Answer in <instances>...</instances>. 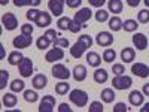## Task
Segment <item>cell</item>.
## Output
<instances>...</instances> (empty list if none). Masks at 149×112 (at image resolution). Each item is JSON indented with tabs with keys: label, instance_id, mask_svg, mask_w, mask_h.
I'll return each mask as SVG.
<instances>
[{
	"label": "cell",
	"instance_id": "cell-1",
	"mask_svg": "<svg viewBox=\"0 0 149 112\" xmlns=\"http://www.w3.org/2000/svg\"><path fill=\"white\" fill-rule=\"evenodd\" d=\"M91 45H93L91 36H90V34H82V36H79L78 42H74V43L72 45V48H70V55H72L73 58H81L86 49L91 48Z\"/></svg>",
	"mask_w": 149,
	"mask_h": 112
},
{
	"label": "cell",
	"instance_id": "cell-2",
	"mask_svg": "<svg viewBox=\"0 0 149 112\" xmlns=\"http://www.w3.org/2000/svg\"><path fill=\"white\" fill-rule=\"evenodd\" d=\"M69 99H70V102L73 105H76L79 108H84V106H86V103H88V93L76 88V90H72L69 93Z\"/></svg>",
	"mask_w": 149,
	"mask_h": 112
},
{
	"label": "cell",
	"instance_id": "cell-3",
	"mask_svg": "<svg viewBox=\"0 0 149 112\" xmlns=\"http://www.w3.org/2000/svg\"><path fill=\"white\" fill-rule=\"evenodd\" d=\"M112 85H113L115 90H128L133 85V79L124 73V75H119V76H115L112 79Z\"/></svg>",
	"mask_w": 149,
	"mask_h": 112
},
{
	"label": "cell",
	"instance_id": "cell-4",
	"mask_svg": "<svg viewBox=\"0 0 149 112\" xmlns=\"http://www.w3.org/2000/svg\"><path fill=\"white\" fill-rule=\"evenodd\" d=\"M52 76L54 78H57V79H61V81H67L69 78H70V70L63 64V63H55L54 66H52Z\"/></svg>",
	"mask_w": 149,
	"mask_h": 112
},
{
	"label": "cell",
	"instance_id": "cell-5",
	"mask_svg": "<svg viewBox=\"0 0 149 112\" xmlns=\"http://www.w3.org/2000/svg\"><path fill=\"white\" fill-rule=\"evenodd\" d=\"M18 70H19V75L22 78H30L33 75V61H31V58L24 57L18 64Z\"/></svg>",
	"mask_w": 149,
	"mask_h": 112
},
{
	"label": "cell",
	"instance_id": "cell-6",
	"mask_svg": "<svg viewBox=\"0 0 149 112\" xmlns=\"http://www.w3.org/2000/svg\"><path fill=\"white\" fill-rule=\"evenodd\" d=\"M2 26L9 32L15 30L18 27V18L12 14V12H6V14L2 15Z\"/></svg>",
	"mask_w": 149,
	"mask_h": 112
},
{
	"label": "cell",
	"instance_id": "cell-7",
	"mask_svg": "<svg viewBox=\"0 0 149 112\" xmlns=\"http://www.w3.org/2000/svg\"><path fill=\"white\" fill-rule=\"evenodd\" d=\"M54 108H55V97L51 94L43 96L39 105V112H54Z\"/></svg>",
	"mask_w": 149,
	"mask_h": 112
},
{
	"label": "cell",
	"instance_id": "cell-8",
	"mask_svg": "<svg viewBox=\"0 0 149 112\" xmlns=\"http://www.w3.org/2000/svg\"><path fill=\"white\" fill-rule=\"evenodd\" d=\"M63 58H64V51H63V48H60V46H54L52 49H49L45 55V60L48 63H57L58 60H63Z\"/></svg>",
	"mask_w": 149,
	"mask_h": 112
},
{
	"label": "cell",
	"instance_id": "cell-9",
	"mask_svg": "<svg viewBox=\"0 0 149 112\" xmlns=\"http://www.w3.org/2000/svg\"><path fill=\"white\" fill-rule=\"evenodd\" d=\"M33 42V37L31 36H27V34H19L17 37H14V41H12V45H14V48L17 49H24V48H29Z\"/></svg>",
	"mask_w": 149,
	"mask_h": 112
},
{
	"label": "cell",
	"instance_id": "cell-10",
	"mask_svg": "<svg viewBox=\"0 0 149 112\" xmlns=\"http://www.w3.org/2000/svg\"><path fill=\"white\" fill-rule=\"evenodd\" d=\"M64 3H66V0H49L48 9L54 17H60L64 10Z\"/></svg>",
	"mask_w": 149,
	"mask_h": 112
},
{
	"label": "cell",
	"instance_id": "cell-11",
	"mask_svg": "<svg viewBox=\"0 0 149 112\" xmlns=\"http://www.w3.org/2000/svg\"><path fill=\"white\" fill-rule=\"evenodd\" d=\"M95 42L98 46H110L113 43V36L109 32H100L95 36Z\"/></svg>",
	"mask_w": 149,
	"mask_h": 112
},
{
	"label": "cell",
	"instance_id": "cell-12",
	"mask_svg": "<svg viewBox=\"0 0 149 112\" xmlns=\"http://www.w3.org/2000/svg\"><path fill=\"white\" fill-rule=\"evenodd\" d=\"M131 72H133V75H136L139 78H148L149 76V66L145 63H134L131 66Z\"/></svg>",
	"mask_w": 149,
	"mask_h": 112
},
{
	"label": "cell",
	"instance_id": "cell-13",
	"mask_svg": "<svg viewBox=\"0 0 149 112\" xmlns=\"http://www.w3.org/2000/svg\"><path fill=\"white\" fill-rule=\"evenodd\" d=\"M133 45L139 49V51H145L148 48V36L143 33H136L133 36Z\"/></svg>",
	"mask_w": 149,
	"mask_h": 112
},
{
	"label": "cell",
	"instance_id": "cell-14",
	"mask_svg": "<svg viewBox=\"0 0 149 112\" xmlns=\"http://www.w3.org/2000/svg\"><path fill=\"white\" fill-rule=\"evenodd\" d=\"M128 100H130V103L133 105V106H142L143 103H145V94H143V91H139V90H133L131 93H130V96H128Z\"/></svg>",
	"mask_w": 149,
	"mask_h": 112
},
{
	"label": "cell",
	"instance_id": "cell-15",
	"mask_svg": "<svg viewBox=\"0 0 149 112\" xmlns=\"http://www.w3.org/2000/svg\"><path fill=\"white\" fill-rule=\"evenodd\" d=\"M46 84H48V78H46V75H43V73L34 75L33 79H31V85L34 87V90H42V88H45Z\"/></svg>",
	"mask_w": 149,
	"mask_h": 112
},
{
	"label": "cell",
	"instance_id": "cell-16",
	"mask_svg": "<svg viewBox=\"0 0 149 112\" xmlns=\"http://www.w3.org/2000/svg\"><path fill=\"white\" fill-rule=\"evenodd\" d=\"M91 15H93V10L90 9V8H81L76 14H74V18L73 20H76L78 22H86L90 18H91Z\"/></svg>",
	"mask_w": 149,
	"mask_h": 112
},
{
	"label": "cell",
	"instance_id": "cell-17",
	"mask_svg": "<svg viewBox=\"0 0 149 112\" xmlns=\"http://www.w3.org/2000/svg\"><path fill=\"white\" fill-rule=\"evenodd\" d=\"M72 75H73V79H74V81L82 82V81L86 79V67H85L84 64H76V66L73 67Z\"/></svg>",
	"mask_w": 149,
	"mask_h": 112
},
{
	"label": "cell",
	"instance_id": "cell-18",
	"mask_svg": "<svg viewBox=\"0 0 149 112\" xmlns=\"http://www.w3.org/2000/svg\"><path fill=\"white\" fill-rule=\"evenodd\" d=\"M134 58H136L134 48H130V46L122 48V51H121V60L124 61V63H131Z\"/></svg>",
	"mask_w": 149,
	"mask_h": 112
},
{
	"label": "cell",
	"instance_id": "cell-19",
	"mask_svg": "<svg viewBox=\"0 0 149 112\" xmlns=\"http://www.w3.org/2000/svg\"><path fill=\"white\" fill-rule=\"evenodd\" d=\"M93 78H94V81H95L97 84H104V82H107V79H109V73H107V70H104V69L97 67L95 72H94V75H93Z\"/></svg>",
	"mask_w": 149,
	"mask_h": 112
},
{
	"label": "cell",
	"instance_id": "cell-20",
	"mask_svg": "<svg viewBox=\"0 0 149 112\" xmlns=\"http://www.w3.org/2000/svg\"><path fill=\"white\" fill-rule=\"evenodd\" d=\"M86 63H88L91 67H98L102 64V57L95 51H90L88 54H86Z\"/></svg>",
	"mask_w": 149,
	"mask_h": 112
},
{
	"label": "cell",
	"instance_id": "cell-21",
	"mask_svg": "<svg viewBox=\"0 0 149 112\" xmlns=\"http://www.w3.org/2000/svg\"><path fill=\"white\" fill-rule=\"evenodd\" d=\"M51 21H52V17H51V14L49 12H45V10H42V14H40V17L37 18V21L34 22L37 27H48L49 24H51Z\"/></svg>",
	"mask_w": 149,
	"mask_h": 112
},
{
	"label": "cell",
	"instance_id": "cell-22",
	"mask_svg": "<svg viewBox=\"0 0 149 112\" xmlns=\"http://www.w3.org/2000/svg\"><path fill=\"white\" fill-rule=\"evenodd\" d=\"M2 102H3V105H5L6 108H14V106H17V103H18V99H17V96L14 94V91H12V93H6V94L2 96Z\"/></svg>",
	"mask_w": 149,
	"mask_h": 112
},
{
	"label": "cell",
	"instance_id": "cell-23",
	"mask_svg": "<svg viewBox=\"0 0 149 112\" xmlns=\"http://www.w3.org/2000/svg\"><path fill=\"white\" fill-rule=\"evenodd\" d=\"M107 8H109V12H112V14H115V15L121 14L122 8H124L122 0H109V2H107Z\"/></svg>",
	"mask_w": 149,
	"mask_h": 112
},
{
	"label": "cell",
	"instance_id": "cell-24",
	"mask_svg": "<svg viewBox=\"0 0 149 112\" xmlns=\"http://www.w3.org/2000/svg\"><path fill=\"white\" fill-rule=\"evenodd\" d=\"M24 58V55L21 54L19 49H15V51H12L9 55H8V63L10 66H18L19 64V61Z\"/></svg>",
	"mask_w": 149,
	"mask_h": 112
},
{
	"label": "cell",
	"instance_id": "cell-25",
	"mask_svg": "<svg viewBox=\"0 0 149 112\" xmlns=\"http://www.w3.org/2000/svg\"><path fill=\"white\" fill-rule=\"evenodd\" d=\"M100 96H102V100H103L104 103H112V102L115 100V97H116L113 88H104Z\"/></svg>",
	"mask_w": 149,
	"mask_h": 112
},
{
	"label": "cell",
	"instance_id": "cell-26",
	"mask_svg": "<svg viewBox=\"0 0 149 112\" xmlns=\"http://www.w3.org/2000/svg\"><path fill=\"white\" fill-rule=\"evenodd\" d=\"M55 93L60 96H66L67 93H70V84L67 81H61L55 85Z\"/></svg>",
	"mask_w": 149,
	"mask_h": 112
},
{
	"label": "cell",
	"instance_id": "cell-27",
	"mask_svg": "<svg viewBox=\"0 0 149 112\" xmlns=\"http://www.w3.org/2000/svg\"><path fill=\"white\" fill-rule=\"evenodd\" d=\"M122 22L124 21L119 17H112V18H109V29L112 32H119L122 29Z\"/></svg>",
	"mask_w": 149,
	"mask_h": 112
},
{
	"label": "cell",
	"instance_id": "cell-28",
	"mask_svg": "<svg viewBox=\"0 0 149 112\" xmlns=\"http://www.w3.org/2000/svg\"><path fill=\"white\" fill-rule=\"evenodd\" d=\"M42 0H14V5L17 8H22V6H39Z\"/></svg>",
	"mask_w": 149,
	"mask_h": 112
},
{
	"label": "cell",
	"instance_id": "cell-29",
	"mask_svg": "<svg viewBox=\"0 0 149 112\" xmlns=\"http://www.w3.org/2000/svg\"><path fill=\"white\" fill-rule=\"evenodd\" d=\"M51 42H52V41L49 39V37H46V36L43 34V36H40L39 39L36 41V46L39 48L40 51H43V49H48V48H49V45H51Z\"/></svg>",
	"mask_w": 149,
	"mask_h": 112
},
{
	"label": "cell",
	"instance_id": "cell-30",
	"mask_svg": "<svg viewBox=\"0 0 149 112\" xmlns=\"http://www.w3.org/2000/svg\"><path fill=\"white\" fill-rule=\"evenodd\" d=\"M137 27H139V24H137V21H136V20H125V21L122 22V29L125 30V32H128V33L136 32V30H137Z\"/></svg>",
	"mask_w": 149,
	"mask_h": 112
},
{
	"label": "cell",
	"instance_id": "cell-31",
	"mask_svg": "<svg viewBox=\"0 0 149 112\" xmlns=\"http://www.w3.org/2000/svg\"><path fill=\"white\" fill-rule=\"evenodd\" d=\"M24 100L29 103H34L39 100V96H37L34 90H24Z\"/></svg>",
	"mask_w": 149,
	"mask_h": 112
},
{
	"label": "cell",
	"instance_id": "cell-32",
	"mask_svg": "<svg viewBox=\"0 0 149 112\" xmlns=\"http://www.w3.org/2000/svg\"><path fill=\"white\" fill-rule=\"evenodd\" d=\"M95 21L97 22H104V21H109V10H104L103 8H100L98 10H95Z\"/></svg>",
	"mask_w": 149,
	"mask_h": 112
},
{
	"label": "cell",
	"instance_id": "cell-33",
	"mask_svg": "<svg viewBox=\"0 0 149 112\" xmlns=\"http://www.w3.org/2000/svg\"><path fill=\"white\" fill-rule=\"evenodd\" d=\"M10 91L14 93H19V91H24V87H26V84H24L22 79H14L10 82Z\"/></svg>",
	"mask_w": 149,
	"mask_h": 112
},
{
	"label": "cell",
	"instance_id": "cell-34",
	"mask_svg": "<svg viewBox=\"0 0 149 112\" xmlns=\"http://www.w3.org/2000/svg\"><path fill=\"white\" fill-rule=\"evenodd\" d=\"M113 60H116V52H115V49L107 48L106 51L103 52V61H106V63H113Z\"/></svg>",
	"mask_w": 149,
	"mask_h": 112
},
{
	"label": "cell",
	"instance_id": "cell-35",
	"mask_svg": "<svg viewBox=\"0 0 149 112\" xmlns=\"http://www.w3.org/2000/svg\"><path fill=\"white\" fill-rule=\"evenodd\" d=\"M40 14H42V10L36 9V8H31V9H29V10H27L26 17H27V20H29V21H33V22H36V21H37V18L40 17Z\"/></svg>",
	"mask_w": 149,
	"mask_h": 112
},
{
	"label": "cell",
	"instance_id": "cell-36",
	"mask_svg": "<svg viewBox=\"0 0 149 112\" xmlns=\"http://www.w3.org/2000/svg\"><path fill=\"white\" fill-rule=\"evenodd\" d=\"M70 22H72V20H70V18H67V17H61V18L57 21V26H58V29H60V30H69Z\"/></svg>",
	"mask_w": 149,
	"mask_h": 112
},
{
	"label": "cell",
	"instance_id": "cell-37",
	"mask_svg": "<svg viewBox=\"0 0 149 112\" xmlns=\"http://www.w3.org/2000/svg\"><path fill=\"white\" fill-rule=\"evenodd\" d=\"M8 79H9V72L5 70V69H2V70H0V90H5L6 88Z\"/></svg>",
	"mask_w": 149,
	"mask_h": 112
},
{
	"label": "cell",
	"instance_id": "cell-38",
	"mask_svg": "<svg viewBox=\"0 0 149 112\" xmlns=\"http://www.w3.org/2000/svg\"><path fill=\"white\" fill-rule=\"evenodd\" d=\"M137 21L142 22V24H146L149 22V10L148 9H142L139 14H137Z\"/></svg>",
	"mask_w": 149,
	"mask_h": 112
},
{
	"label": "cell",
	"instance_id": "cell-39",
	"mask_svg": "<svg viewBox=\"0 0 149 112\" xmlns=\"http://www.w3.org/2000/svg\"><path fill=\"white\" fill-rule=\"evenodd\" d=\"M82 27H84V24H82V22H78L76 20H72L70 27H69V32H72V33H78V32L82 30Z\"/></svg>",
	"mask_w": 149,
	"mask_h": 112
},
{
	"label": "cell",
	"instance_id": "cell-40",
	"mask_svg": "<svg viewBox=\"0 0 149 112\" xmlns=\"http://www.w3.org/2000/svg\"><path fill=\"white\" fill-rule=\"evenodd\" d=\"M104 111V108H103V105H102V102H91V105H90V108H88V112H103Z\"/></svg>",
	"mask_w": 149,
	"mask_h": 112
},
{
	"label": "cell",
	"instance_id": "cell-41",
	"mask_svg": "<svg viewBox=\"0 0 149 112\" xmlns=\"http://www.w3.org/2000/svg\"><path fill=\"white\" fill-rule=\"evenodd\" d=\"M112 72H113L115 76H119V75H124V73H125V67H124V64L116 63V64L112 66Z\"/></svg>",
	"mask_w": 149,
	"mask_h": 112
},
{
	"label": "cell",
	"instance_id": "cell-42",
	"mask_svg": "<svg viewBox=\"0 0 149 112\" xmlns=\"http://www.w3.org/2000/svg\"><path fill=\"white\" fill-rule=\"evenodd\" d=\"M54 46H60V48H67L69 46V41L66 37H57L54 41Z\"/></svg>",
	"mask_w": 149,
	"mask_h": 112
},
{
	"label": "cell",
	"instance_id": "cell-43",
	"mask_svg": "<svg viewBox=\"0 0 149 112\" xmlns=\"http://www.w3.org/2000/svg\"><path fill=\"white\" fill-rule=\"evenodd\" d=\"M21 33L27 34V36H31L33 34V26L31 24H22L21 26Z\"/></svg>",
	"mask_w": 149,
	"mask_h": 112
},
{
	"label": "cell",
	"instance_id": "cell-44",
	"mask_svg": "<svg viewBox=\"0 0 149 112\" xmlns=\"http://www.w3.org/2000/svg\"><path fill=\"white\" fill-rule=\"evenodd\" d=\"M127 111H128V108H127V105L124 102H118L113 106V112H127Z\"/></svg>",
	"mask_w": 149,
	"mask_h": 112
},
{
	"label": "cell",
	"instance_id": "cell-45",
	"mask_svg": "<svg viewBox=\"0 0 149 112\" xmlns=\"http://www.w3.org/2000/svg\"><path fill=\"white\" fill-rule=\"evenodd\" d=\"M45 36H46V37H49V39H51L52 42L58 37V34H57V32H55L54 29H48V30L45 32Z\"/></svg>",
	"mask_w": 149,
	"mask_h": 112
},
{
	"label": "cell",
	"instance_id": "cell-46",
	"mask_svg": "<svg viewBox=\"0 0 149 112\" xmlns=\"http://www.w3.org/2000/svg\"><path fill=\"white\" fill-rule=\"evenodd\" d=\"M66 5H67L69 8L74 9V8H79V6L82 5V0H66Z\"/></svg>",
	"mask_w": 149,
	"mask_h": 112
},
{
	"label": "cell",
	"instance_id": "cell-47",
	"mask_svg": "<svg viewBox=\"0 0 149 112\" xmlns=\"http://www.w3.org/2000/svg\"><path fill=\"white\" fill-rule=\"evenodd\" d=\"M88 2L94 8H103V5L106 3V0H88Z\"/></svg>",
	"mask_w": 149,
	"mask_h": 112
},
{
	"label": "cell",
	"instance_id": "cell-48",
	"mask_svg": "<svg viewBox=\"0 0 149 112\" xmlns=\"http://www.w3.org/2000/svg\"><path fill=\"white\" fill-rule=\"evenodd\" d=\"M58 112H72V108L67 103H61L58 108Z\"/></svg>",
	"mask_w": 149,
	"mask_h": 112
},
{
	"label": "cell",
	"instance_id": "cell-49",
	"mask_svg": "<svg viewBox=\"0 0 149 112\" xmlns=\"http://www.w3.org/2000/svg\"><path fill=\"white\" fill-rule=\"evenodd\" d=\"M125 2L130 8H137L140 5V0H125Z\"/></svg>",
	"mask_w": 149,
	"mask_h": 112
},
{
	"label": "cell",
	"instance_id": "cell-50",
	"mask_svg": "<svg viewBox=\"0 0 149 112\" xmlns=\"http://www.w3.org/2000/svg\"><path fill=\"white\" fill-rule=\"evenodd\" d=\"M142 91H143V94H145V96H149V82L143 85V90H142Z\"/></svg>",
	"mask_w": 149,
	"mask_h": 112
},
{
	"label": "cell",
	"instance_id": "cell-51",
	"mask_svg": "<svg viewBox=\"0 0 149 112\" xmlns=\"http://www.w3.org/2000/svg\"><path fill=\"white\" fill-rule=\"evenodd\" d=\"M140 112H149V102L143 103V108H140Z\"/></svg>",
	"mask_w": 149,
	"mask_h": 112
},
{
	"label": "cell",
	"instance_id": "cell-52",
	"mask_svg": "<svg viewBox=\"0 0 149 112\" xmlns=\"http://www.w3.org/2000/svg\"><path fill=\"white\" fill-rule=\"evenodd\" d=\"M0 58H5V48H3V45L2 43H0Z\"/></svg>",
	"mask_w": 149,
	"mask_h": 112
},
{
	"label": "cell",
	"instance_id": "cell-53",
	"mask_svg": "<svg viewBox=\"0 0 149 112\" xmlns=\"http://www.w3.org/2000/svg\"><path fill=\"white\" fill-rule=\"evenodd\" d=\"M9 3V0H0V5H2V6H6Z\"/></svg>",
	"mask_w": 149,
	"mask_h": 112
},
{
	"label": "cell",
	"instance_id": "cell-54",
	"mask_svg": "<svg viewBox=\"0 0 149 112\" xmlns=\"http://www.w3.org/2000/svg\"><path fill=\"white\" fill-rule=\"evenodd\" d=\"M145 5H146V8H149V0H145Z\"/></svg>",
	"mask_w": 149,
	"mask_h": 112
}]
</instances>
